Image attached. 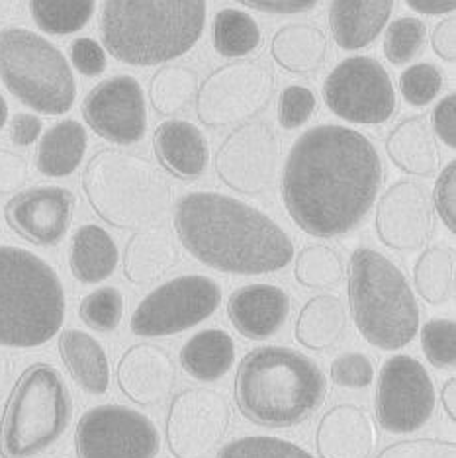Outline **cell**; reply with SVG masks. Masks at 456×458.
<instances>
[{
  "instance_id": "cell-55",
  "label": "cell",
  "mask_w": 456,
  "mask_h": 458,
  "mask_svg": "<svg viewBox=\"0 0 456 458\" xmlns=\"http://www.w3.org/2000/svg\"><path fill=\"white\" fill-rule=\"evenodd\" d=\"M441 400H443V408L447 411L451 421H456V378H449L444 382V386L441 390Z\"/></svg>"
},
{
  "instance_id": "cell-18",
  "label": "cell",
  "mask_w": 456,
  "mask_h": 458,
  "mask_svg": "<svg viewBox=\"0 0 456 458\" xmlns=\"http://www.w3.org/2000/svg\"><path fill=\"white\" fill-rule=\"evenodd\" d=\"M376 233L393 251H418L429 242L435 225L431 194L423 184L403 179L388 186L382 194L376 217Z\"/></svg>"
},
{
  "instance_id": "cell-10",
  "label": "cell",
  "mask_w": 456,
  "mask_h": 458,
  "mask_svg": "<svg viewBox=\"0 0 456 458\" xmlns=\"http://www.w3.org/2000/svg\"><path fill=\"white\" fill-rule=\"evenodd\" d=\"M274 72L261 61H232L206 77L196 92V116L210 130L240 128L271 104Z\"/></svg>"
},
{
  "instance_id": "cell-44",
  "label": "cell",
  "mask_w": 456,
  "mask_h": 458,
  "mask_svg": "<svg viewBox=\"0 0 456 458\" xmlns=\"http://www.w3.org/2000/svg\"><path fill=\"white\" fill-rule=\"evenodd\" d=\"M316 110V95L308 87H286L278 100V120L286 130H296L312 118Z\"/></svg>"
},
{
  "instance_id": "cell-56",
  "label": "cell",
  "mask_w": 456,
  "mask_h": 458,
  "mask_svg": "<svg viewBox=\"0 0 456 458\" xmlns=\"http://www.w3.org/2000/svg\"><path fill=\"white\" fill-rule=\"evenodd\" d=\"M10 377H13V362H10L6 352L0 351V394L8 386Z\"/></svg>"
},
{
  "instance_id": "cell-33",
  "label": "cell",
  "mask_w": 456,
  "mask_h": 458,
  "mask_svg": "<svg viewBox=\"0 0 456 458\" xmlns=\"http://www.w3.org/2000/svg\"><path fill=\"white\" fill-rule=\"evenodd\" d=\"M456 257L451 245H433L419 255L413 268L418 294L431 306H443L452 300L456 286Z\"/></svg>"
},
{
  "instance_id": "cell-22",
  "label": "cell",
  "mask_w": 456,
  "mask_h": 458,
  "mask_svg": "<svg viewBox=\"0 0 456 458\" xmlns=\"http://www.w3.org/2000/svg\"><path fill=\"white\" fill-rule=\"evenodd\" d=\"M316 446L319 458H370L376 446L375 421L357 403H337L319 420Z\"/></svg>"
},
{
  "instance_id": "cell-7",
  "label": "cell",
  "mask_w": 456,
  "mask_h": 458,
  "mask_svg": "<svg viewBox=\"0 0 456 458\" xmlns=\"http://www.w3.org/2000/svg\"><path fill=\"white\" fill-rule=\"evenodd\" d=\"M80 182L95 214L116 229L157 224L173 202L167 176L136 153L97 151L82 171Z\"/></svg>"
},
{
  "instance_id": "cell-43",
  "label": "cell",
  "mask_w": 456,
  "mask_h": 458,
  "mask_svg": "<svg viewBox=\"0 0 456 458\" xmlns=\"http://www.w3.org/2000/svg\"><path fill=\"white\" fill-rule=\"evenodd\" d=\"M331 380L347 390H365L375 382V364L365 352H343L331 362Z\"/></svg>"
},
{
  "instance_id": "cell-12",
  "label": "cell",
  "mask_w": 456,
  "mask_h": 458,
  "mask_svg": "<svg viewBox=\"0 0 456 458\" xmlns=\"http://www.w3.org/2000/svg\"><path fill=\"white\" fill-rule=\"evenodd\" d=\"M327 108L350 123L380 126L396 112V92L380 61L350 57L329 72L324 85Z\"/></svg>"
},
{
  "instance_id": "cell-24",
  "label": "cell",
  "mask_w": 456,
  "mask_h": 458,
  "mask_svg": "<svg viewBox=\"0 0 456 458\" xmlns=\"http://www.w3.org/2000/svg\"><path fill=\"white\" fill-rule=\"evenodd\" d=\"M179 261V245L167 229L145 227L133 233L123 249V276L131 284L148 286L171 273Z\"/></svg>"
},
{
  "instance_id": "cell-21",
  "label": "cell",
  "mask_w": 456,
  "mask_h": 458,
  "mask_svg": "<svg viewBox=\"0 0 456 458\" xmlns=\"http://www.w3.org/2000/svg\"><path fill=\"white\" fill-rule=\"evenodd\" d=\"M292 310L288 293L273 284L237 288L227 300V316L245 339L263 341L276 335Z\"/></svg>"
},
{
  "instance_id": "cell-49",
  "label": "cell",
  "mask_w": 456,
  "mask_h": 458,
  "mask_svg": "<svg viewBox=\"0 0 456 458\" xmlns=\"http://www.w3.org/2000/svg\"><path fill=\"white\" fill-rule=\"evenodd\" d=\"M433 131L439 135V140L447 148H456V97L447 95L433 110L431 120Z\"/></svg>"
},
{
  "instance_id": "cell-53",
  "label": "cell",
  "mask_w": 456,
  "mask_h": 458,
  "mask_svg": "<svg viewBox=\"0 0 456 458\" xmlns=\"http://www.w3.org/2000/svg\"><path fill=\"white\" fill-rule=\"evenodd\" d=\"M406 4L419 14L439 16V14L454 13L456 0H406Z\"/></svg>"
},
{
  "instance_id": "cell-25",
  "label": "cell",
  "mask_w": 456,
  "mask_h": 458,
  "mask_svg": "<svg viewBox=\"0 0 456 458\" xmlns=\"http://www.w3.org/2000/svg\"><path fill=\"white\" fill-rule=\"evenodd\" d=\"M393 0H331L329 26L335 44L362 49L375 41L388 24Z\"/></svg>"
},
{
  "instance_id": "cell-41",
  "label": "cell",
  "mask_w": 456,
  "mask_h": 458,
  "mask_svg": "<svg viewBox=\"0 0 456 458\" xmlns=\"http://www.w3.org/2000/svg\"><path fill=\"white\" fill-rule=\"evenodd\" d=\"M421 349L435 369H454L456 324L454 319H431L421 327Z\"/></svg>"
},
{
  "instance_id": "cell-34",
  "label": "cell",
  "mask_w": 456,
  "mask_h": 458,
  "mask_svg": "<svg viewBox=\"0 0 456 458\" xmlns=\"http://www.w3.org/2000/svg\"><path fill=\"white\" fill-rule=\"evenodd\" d=\"M198 92V72L186 65H163L149 85V98L159 116H174L190 106Z\"/></svg>"
},
{
  "instance_id": "cell-14",
  "label": "cell",
  "mask_w": 456,
  "mask_h": 458,
  "mask_svg": "<svg viewBox=\"0 0 456 458\" xmlns=\"http://www.w3.org/2000/svg\"><path fill=\"white\" fill-rule=\"evenodd\" d=\"M437 408V392L427 369L410 355L390 357L380 370L376 420L392 435L423 429Z\"/></svg>"
},
{
  "instance_id": "cell-11",
  "label": "cell",
  "mask_w": 456,
  "mask_h": 458,
  "mask_svg": "<svg viewBox=\"0 0 456 458\" xmlns=\"http://www.w3.org/2000/svg\"><path fill=\"white\" fill-rule=\"evenodd\" d=\"M222 304V288L204 275L176 276L145 296L130 321L138 337H171L192 329L215 314Z\"/></svg>"
},
{
  "instance_id": "cell-39",
  "label": "cell",
  "mask_w": 456,
  "mask_h": 458,
  "mask_svg": "<svg viewBox=\"0 0 456 458\" xmlns=\"http://www.w3.org/2000/svg\"><path fill=\"white\" fill-rule=\"evenodd\" d=\"M79 316L85 326L98 333L116 331L123 318V294L114 286L97 288L82 298Z\"/></svg>"
},
{
  "instance_id": "cell-42",
  "label": "cell",
  "mask_w": 456,
  "mask_h": 458,
  "mask_svg": "<svg viewBox=\"0 0 456 458\" xmlns=\"http://www.w3.org/2000/svg\"><path fill=\"white\" fill-rule=\"evenodd\" d=\"M443 89L441 71L431 64L411 65L401 72L400 90L401 97L411 106H427Z\"/></svg>"
},
{
  "instance_id": "cell-54",
  "label": "cell",
  "mask_w": 456,
  "mask_h": 458,
  "mask_svg": "<svg viewBox=\"0 0 456 458\" xmlns=\"http://www.w3.org/2000/svg\"><path fill=\"white\" fill-rule=\"evenodd\" d=\"M26 0H0V24L14 22L24 16Z\"/></svg>"
},
{
  "instance_id": "cell-51",
  "label": "cell",
  "mask_w": 456,
  "mask_h": 458,
  "mask_svg": "<svg viewBox=\"0 0 456 458\" xmlns=\"http://www.w3.org/2000/svg\"><path fill=\"white\" fill-rule=\"evenodd\" d=\"M431 47L443 61H456V18L449 16L435 26L431 34Z\"/></svg>"
},
{
  "instance_id": "cell-37",
  "label": "cell",
  "mask_w": 456,
  "mask_h": 458,
  "mask_svg": "<svg viewBox=\"0 0 456 458\" xmlns=\"http://www.w3.org/2000/svg\"><path fill=\"white\" fill-rule=\"evenodd\" d=\"M294 276L306 288H334L345 276L343 259L327 245H309L296 257Z\"/></svg>"
},
{
  "instance_id": "cell-36",
  "label": "cell",
  "mask_w": 456,
  "mask_h": 458,
  "mask_svg": "<svg viewBox=\"0 0 456 458\" xmlns=\"http://www.w3.org/2000/svg\"><path fill=\"white\" fill-rule=\"evenodd\" d=\"M97 0H30L32 18L51 36H69L85 28L95 14Z\"/></svg>"
},
{
  "instance_id": "cell-19",
  "label": "cell",
  "mask_w": 456,
  "mask_h": 458,
  "mask_svg": "<svg viewBox=\"0 0 456 458\" xmlns=\"http://www.w3.org/2000/svg\"><path fill=\"white\" fill-rule=\"evenodd\" d=\"M75 206V194L63 186H34L10 198L4 217L10 229L28 243L54 247L65 239Z\"/></svg>"
},
{
  "instance_id": "cell-1",
  "label": "cell",
  "mask_w": 456,
  "mask_h": 458,
  "mask_svg": "<svg viewBox=\"0 0 456 458\" xmlns=\"http://www.w3.org/2000/svg\"><path fill=\"white\" fill-rule=\"evenodd\" d=\"M380 155L367 135L345 126L304 131L283 171V200L306 233H350L368 216L384 181Z\"/></svg>"
},
{
  "instance_id": "cell-5",
  "label": "cell",
  "mask_w": 456,
  "mask_h": 458,
  "mask_svg": "<svg viewBox=\"0 0 456 458\" xmlns=\"http://www.w3.org/2000/svg\"><path fill=\"white\" fill-rule=\"evenodd\" d=\"M65 311L55 268L28 249L0 245V347L46 345L63 327Z\"/></svg>"
},
{
  "instance_id": "cell-31",
  "label": "cell",
  "mask_w": 456,
  "mask_h": 458,
  "mask_svg": "<svg viewBox=\"0 0 456 458\" xmlns=\"http://www.w3.org/2000/svg\"><path fill=\"white\" fill-rule=\"evenodd\" d=\"M89 148V135L77 120H63L49 128L38 143L36 166L49 179H65L75 173Z\"/></svg>"
},
{
  "instance_id": "cell-50",
  "label": "cell",
  "mask_w": 456,
  "mask_h": 458,
  "mask_svg": "<svg viewBox=\"0 0 456 458\" xmlns=\"http://www.w3.org/2000/svg\"><path fill=\"white\" fill-rule=\"evenodd\" d=\"M41 130H44V122L38 116L28 112H20L10 122V141L16 148H30V145L39 140Z\"/></svg>"
},
{
  "instance_id": "cell-47",
  "label": "cell",
  "mask_w": 456,
  "mask_h": 458,
  "mask_svg": "<svg viewBox=\"0 0 456 458\" xmlns=\"http://www.w3.org/2000/svg\"><path fill=\"white\" fill-rule=\"evenodd\" d=\"M71 64L80 75L98 77L106 71V51L97 39L79 38L71 44Z\"/></svg>"
},
{
  "instance_id": "cell-52",
  "label": "cell",
  "mask_w": 456,
  "mask_h": 458,
  "mask_svg": "<svg viewBox=\"0 0 456 458\" xmlns=\"http://www.w3.org/2000/svg\"><path fill=\"white\" fill-rule=\"evenodd\" d=\"M249 8L261 10L271 14H298L312 10L319 0H237Z\"/></svg>"
},
{
  "instance_id": "cell-13",
  "label": "cell",
  "mask_w": 456,
  "mask_h": 458,
  "mask_svg": "<svg viewBox=\"0 0 456 458\" xmlns=\"http://www.w3.org/2000/svg\"><path fill=\"white\" fill-rule=\"evenodd\" d=\"M75 446L79 458H155L161 435L145 413L106 403L80 415Z\"/></svg>"
},
{
  "instance_id": "cell-4",
  "label": "cell",
  "mask_w": 456,
  "mask_h": 458,
  "mask_svg": "<svg viewBox=\"0 0 456 458\" xmlns=\"http://www.w3.org/2000/svg\"><path fill=\"white\" fill-rule=\"evenodd\" d=\"M204 24L206 0H105L100 36L114 59L153 67L189 54Z\"/></svg>"
},
{
  "instance_id": "cell-29",
  "label": "cell",
  "mask_w": 456,
  "mask_h": 458,
  "mask_svg": "<svg viewBox=\"0 0 456 458\" xmlns=\"http://www.w3.org/2000/svg\"><path fill=\"white\" fill-rule=\"evenodd\" d=\"M120 261L118 245L105 227L80 225L71 239L69 267L82 284H98L114 275Z\"/></svg>"
},
{
  "instance_id": "cell-45",
  "label": "cell",
  "mask_w": 456,
  "mask_h": 458,
  "mask_svg": "<svg viewBox=\"0 0 456 458\" xmlns=\"http://www.w3.org/2000/svg\"><path fill=\"white\" fill-rule=\"evenodd\" d=\"M376 458H456V445L447 439H408L392 443Z\"/></svg>"
},
{
  "instance_id": "cell-3",
  "label": "cell",
  "mask_w": 456,
  "mask_h": 458,
  "mask_svg": "<svg viewBox=\"0 0 456 458\" xmlns=\"http://www.w3.org/2000/svg\"><path fill=\"white\" fill-rule=\"evenodd\" d=\"M233 390L237 408L249 421L286 429L309 420L325 403L327 378L304 352L265 345L243 357Z\"/></svg>"
},
{
  "instance_id": "cell-27",
  "label": "cell",
  "mask_w": 456,
  "mask_h": 458,
  "mask_svg": "<svg viewBox=\"0 0 456 458\" xmlns=\"http://www.w3.org/2000/svg\"><path fill=\"white\" fill-rule=\"evenodd\" d=\"M59 355L79 386L92 394L105 395L110 388V362L105 347L90 333L65 329L59 335Z\"/></svg>"
},
{
  "instance_id": "cell-20",
  "label": "cell",
  "mask_w": 456,
  "mask_h": 458,
  "mask_svg": "<svg viewBox=\"0 0 456 458\" xmlns=\"http://www.w3.org/2000/svg\"><path fill=\"white\" fill-rule=\"evenodd\" d=\"M116 377L122 394L130 402L151 408L171 395L176 384V364L163 347L138 343L122 355Z\"/></svg>"
},
{
  "instance_id": "cell-17",
  "label": "cell",
  "mask_w": 456,
  "mask_h": 458,
  "mask_svg": "<svg viewBox=\"0 0 456 458\" xmlns=\"http://www.w3.org/2000/svg\"><path fill=\"white\" fill-rule=\"evenodd\" d=\"M82 116L102 140L116 145L139 143L148 130L143 89L130 75L102 81L82 102Z\"/></svg>"
},
{
  "instance_id": "cell-48",
  "label": "cell",
  "mask_w": 456,
  "mask_h": 458,
  "mask_svg": "<svg viewBox=\"0 0 456 458\" xmlns=\"http://www.w3.org/2000/svg\"><path fill=\"white\" fill-rule=\"evenodd\" d=\"M28 174V161L22 155L0 148V194L18 192L26 184Z\"/></svg>"
},
{
  "instance_id": "cell-8",
  "label": "cell",
  "mask_w": 456,
  "mask_h": 458,
  "mask_svg": "<svg viewBox=\"0 0 456 458\" xmlns=\"http://www.w3.org/2000/svg\"><path fill=\"white\" fill-rule=\"evenodd\" d=\"M72 398L61 372L46 362L32 364L14 384L0 421V456L30 458L47 451L65 435Z\"/></svg>"
},
{
  "instance_id": "cell-38",
  "label": "cell",
  "mask_w": 456,
  "mask_h": 458,
  "mask_svg": "<svg viewBox=\"0 0 456 458\" xmlns=\"http://www.w3.org/2000/svg\"><path fill=\"white\" fill-rule=\"evenodd\" d=\"M427 39V28L419 18H400L388 26L384 36V55L392 65H408L421 55Z\"/></svg>"
},
{
  "instance_id": "cell-40",
  "label": "cell",
  "mask_w": 456,
  "mask_h": 458,
  "mask_svg": "<svg viewBox=\"0 0 456 458\" xmlns=\"http://www.w3.org/2000/svg\"><path fill=\"white\" fill-rule=\"evenodd\" d=\"M217 458H314V454L281 437L249 435L227 443Z\"/></svg>"
},
{
  "instance_id": "cell-28",
  "label": "cell",
  "mask_w": 456,
  "mask_h": 458,
  "mask_svg": "<svg viewBox=\"0 0 456 458\" xmlns=\"http://www.w3.org/2000/svg\"><path fill=\"white\" fill-rule=\"evenodd\" d=\"M349 314L343 301L335 294H319L309 298L300 310L294 335L304 349L329 351L345 337Z\"/></svg>"
},
{
  "instance_id": "cell-35",
  "label": "cell",
  "mask_w": 456,
  "mask_h": 458,
  "mask_svg": "<svg viewBox=\"0 0 456 458\" xmlns=\"http://www.w3.org/2000/svg\"><path fill=\"white\" fill-rule=\"evenodd\" d=\"M261 28L255 20L235 8H225L214 20V47L222 57H243L261 46Z\"/></svg>"
},
{
  "instance_id": "cell-30",
  "label": "cell",
  "mask_w": 456,
  "mask_h": 458,
  "mask_svg": "<svg viewBox=\"0 0 456 458\" xmlns=\"http://www.w3.org/2000/svg\"><path fill=\"white\" fill-rule=\"evenodd\" d=\"M271 55L284 71L308 75L325 64L329 39L314 24H288L273 36Z\"/></svg>"
},
{
  "instance_id": "cell-46",
  "label": "cell",
  "mask_w": 456,
  "mask_h": 458,
  "mask_svg": "<svg viewBox=\"0 0 456 458\" xmlns=\"http://www.w3.org/2000/svg\"><path fill=\"white\" fill-rule=\"evenodd\" d=\"M433 208L451 233H456V161H451L441 171L435 184Z\"/></svg>"
},
{
  "instance_id": "cell-23",
  "label": "cell",
  "mask_w": 456,
  "mask_h": 458,
  "mask_svg": "<svg viewBox=\"0 0 456 458\" xmlns=\"http://www.w3.org/2000/svg\"><path fill=\"white\" fill-rule=\"evenodd\" d=\"M153 149L165 171L176 179L196 181L208 166V143L204 133L186 120L163 122L155 130Z\"/></svg>"
},
{
  "instance_id": "cell-32",
  "label": "cell",
  "mask_w": 456,
  "mask_h": 458,
  "mask_svg": "<svg viewBox=\"0 0 456 458\" xmlns=\"http://www.w3.org/2000/svg\"><path fill=\"white\" fill-rule=\"evenodd\" d=\"M235 343L224 329H204L184 343L181 351L182 370L200 382H215L232 370Z\"/></svg>"
},
{
  "instance_id": "cell-15",
  "label": "cell",
  "mask_w": 456,
  "mask_h": 458,
  "mask_svg": "<svg viewBox=\"0 0 456 458\" xmlns=\"http://www.w3.org/2000/svg\"><path fill=\"white\" fill-rule=\"evenodd\" d=\"M232 405L212 388H186L176 394L167 413L165 437L174 458H208L225 439Z\"/></svg>"
},
{
  "instance_id": "cell-58",
  "label": "cell",
  "mask_w": 456,
  "mask_h": 458,
  "mask_svg": "<svg viewBox=\"0 0 456 458\" xmlns=\"http://www.w3.org/2000/svg\"><path fill=\"white\" fill-rule=\"evenodd\" d=\"M49 458H59V456H49Z\"/></svg>"
},
{
  "instance_id": "cell-57",
  "label": "cell",
  "mask_w": 456,
  "mask_h": 458,
  "mask_svg": "<svg viewBox=\"0 0 456 458\" xmlns=\"http://www.w3.org/2000/svg\"><path fill=\"white\" fill-rule=\"evenodd\" d=\"M6 120H8V102L3 97V92H0V130L6 126Z\"/></svg>"
},
{
  "instance_id": "cell-9",
  "label": "cell",
  "mask_w": 456,
  "mask_h": 458,
  "mask_svg": "<svg viewBox=\"0 0 456 458\" xmlns=\"http://www.w3.org/2000/svg\"><path fill=\"white\" fill-rule=\"evenodd\" d=\"M0 81L44 116H63L77 98V81L63 51L26 28L0 30Z\"/></svg>"
},
{
  "instance_id": "cell-16",
  "label": "cell",
  "mask_w": 456,
  "mask_h": 458,
  "mask_svg": "<svg viewBox=\"0 0 456 458\" xmlns=\"http://www.w3.org/2000/svg\"><path fill=\"white\" fill-rule=\"evenodd\" d=\"M281 161V141L265 122L235 128L215 153L220 181L240 194L257 196L271 189Z\"/></svg>"
},
{
  "instance_id": "cell-6",
  "label": "cell",
  "mask_w": 456,
  "mask_h": 458,
  "mask_svg": "<svg viewBox=\"0 0 456 458\" xmlns=\"http://www.w3.org/2000/svg\"><path fill=\"white\" fill-rule=\"evenodd\" d=\"M350 314L359 333L372 347L398 351L419 333L421 311L401 268L370 247L350 257Z\"/></svg>"
},
{
  "instance_id": "cell-26",
  "label": "cell",
  "mask_w": 456,
  "mask_h": 458,
  "mask_svg": "<svg viewBox=\"0 0 456 458\" xmlns=\"http://www.w3.org/2000/svg\"><path fill=\"white\" fill-rule=\"evenodd\" d=\"M386 153L400 171L413 176H433L441 166V153L427 116L401 120L386 138Z\"/></svg>"
},
{
  "instance_id": "cell-2",
  "label": "cell",
  "mask_w": 456,
  "mask_h": 458,
  "mask_svg": "<svg viewBox=\"0 0 456 458\" xmlns=\"http://www.w3.org/2000/svg\"><path fill=\"white\" fill-rule=\"evenodd\" d=\"M174 229L186 251L217 273L268 275L294 259L292 239L273 217L225 194H184Z\"/></svg>"
}]
</instances>
